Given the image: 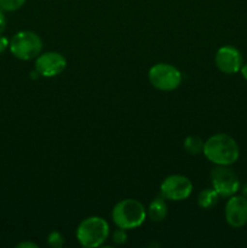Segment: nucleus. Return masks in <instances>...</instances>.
<instances>
[{"mask_svg":"<svg viewBox=\"0 0 247 248\" xmlns=\"http://www.w3.org/2000/svg\"><path fill=\"white\" fill-rule=\"evenodd\" d=\"M202 153L213 164L229 166L237 161L240 149L234 138L225 133H217L206 140Z\"/></svg>","mask_w":247,"mask_h":248,"instance_id":"f257e3e1","label":"nucleus"},{"mask_svg":"<svg viewBox=\"0 0 247 248\" xmlns=\"http://www.w3.org/2000/svg\"><path fill=\"white\" fill-rule=\"evenodd\" d=\"M111 216L116 227L128 230L135 229L143 224L147 217V211L139 201L126 199L116 203Z\"/></svg>","mask_w":247,"mask_h":248,"instance_id":"f03ea898","label":"nucleus"},{"mask_svg":"<svg viewBox=\"0 0 247 248\" xmlns=\"http://www.w3.org/2000/svg\"><path fill=\"white\" fill-rule=\"evenodd\" d=\"M109 225L103 218L89 217L82 220L77 229V239L87 248L98 247L108 239Z\"/></svg>","mask_w":247,"mask_h":248,"instance_id":"7ed1b4c3","label":"nucleus"},{"mask_svg":"<svg viewBox=\"0 0 247 248\" xmlns=\"http://www.w3.org/2000/svg\"><path fill=\"white\" fill-rule=\"evenodd\" d=\"M10 51L16 58L22 61H29L36 58L43 48V41L40 36L31 31H18L10 40Z\"/></svg>","mask_w":247,"mask_h":248,"instance_id":"20e7f679","label":"nucleus"},{"mask_svg":"<svg viewBox=\"0 0 247 248\" xmlns=\"http://www.w3.org/2000/svg\"><path fill=\"white\" fill-rule=\"evenodd\" d=\"M148 78L150 84L160 91L176 90L182 82V73L167 63H157L150 68Z\"/></svg>","mask_w":247,"mask_h":248,"instance_id":"39448f33","label":"nucleus"},{"mask_svg":"<svg viewBox=\"0 0 247 248\" xmlns=\"http://www.w3.org/2000/svg\"><path fill=\"white\" fill-rule=\"evenodd\" d=\"M213 189L222 198H230L235 195L240 188V182L232 170L228 166L217 165L211 172Z\"/></svg>","mask_w":247,"mask_h":248,"instance_id":"423d86ee","label":"nucleus"},{"mask_svg":"<svg viewBox=\"0 0 247 248\" xmlns=\"http://www.w3.org/2000/svg\"><path fill=\"white\" fill-rule=\"evenodd\" d=\"M161 195L164 199L172 201L185 200L193 191V184L189 178L182 174H172L165 178L161 186Z\"/></svg>","mask_w":247,"mask_h":248,"instance_id":"0eeeda50","label":"nucleus"},{"mask_svg":"<svg viewBox=\"0 0 247 248\" xmlns=\"http://www.w3.org/2000/svg\"><path fill=\"white\" fill-rule=\"evenodd\" d=\"M67 67V60L58 52H45L39 55L35 61V70L39 75L52 78L61 74Z\"/></svg>","mask_w":247,"mask_h":248,"instance_id":"6e6552de","label":"nucleus"},{"mask_svg":"<svg viewBox=\"0 0 247 248\" xmlns=\"http://www.w3.org/2000/svg\"><path fill=\"white\" fill-rule=\"evenodd\" d=\"M216 65L225 74L237 73L242 67L241 52L232 46H223L216 53Z\"/></svg>","mask_w":247,"mask_h":248,"instance_id":"1a4fd4ad","label":"nucleus"},{"mask_svg":"<svg viewBox=\"0 0 247 248\" xmlns=\"http://www.w3.org/2000/svg\"><path fill=\"white\" fill-rule=\"evenodd\" d=\"M225 219L232 228H241L247 223V198L230 196L225 205Z\"/></svg>","mask_w":247,"mask_h":248,"instance_id":"9d476101","label":"nucleus"},{"mask_svg":"<svg viewBox=\"0 0 247 248\" xmlns=\"http://www.w3.org/2000/svg\"><path fill=\"white\" fill-rule=\"evenodd\" d=\"M148 217L153 222H162L167 216V205L164 198H156L150 202L148 208Z\"/></svg>","mask_w":247,"mask_h":248,"instance_id":"9b49d317","label":"nucleus"},{"mask_svg":"<svg viewBox=\"0 0 247 248\" xmlns=\"http://www.w3.org/2000/svg\"><path fill=\"white\" fill-rule=\"evenodd\" d=\"M218 198H219V195L215 189H205L199 194L198 205L203 210H210L217 205Z\"/></svg>","mask_w":247,"mask_h":248,"instance_id":"f8f14e48","label":"nucleus"},{"mask_svg":"<svg viewBox=\"0 0 247 248\" xmlns=\"http://www.w3.org/2000/svg\"><path fill=\"white\" fill-rule=\"evenodd\" d=\"M203 142L200 137L198 136H189L184 140V149L188 154L190 155H198L203 152Z\"/></svg>","mask_w":247,"mask_h":248,"instance_id":"ddd939ff","label":"nucleus"},{"mask_svg":"<svg viewBox=\"0 0 247 248\" xmlns=\"http://www.w3.org/2000/svg\"><path fill=\"white\" fill-rule=\"evenodd\" d=\"M26 0H0V7L4 11H16L23 6Z\"/></svg>","mask_w":247,"mask_h":248,"instance_id":"4468645a","label":"nucleus"},{"mask_svg":"<svg viewBox=\"0 0 247 248\" xmlns=\"http://www.w3.org/2000/svg\"><path fill=\"white\" fill-rule=\"evenodd\" d=\"M47 244L48 246L52 248H61L64 245V239L63 235L58 232H52L47 236Z\"/></svg>","mask_w":247,"mask_h":248,"instance_id":"2eb2a0df","label":"nucleus"},{"mask_svg":"<svg viewBox=\"0 0 247 248\" xmlns=\"http://www.w3.org/2000/svg\"><path fill=\"white\" fill-rule=\"evenodd\" d=\"M111 237H113V241L116 245H124L127 241V234H126V230L123 229V228H118V229L114 230Z\"/></svg>","mask_w":247,"mask_h":248,"instance_id":"dca6fc26","label":"nucleus"},{"mask_svg":"<svg viewBox=\"0 0 247 248\" xmlns=\"http://www.w3.org/2000/svg\"><path fill=\"white\" fill-rule=\"evenodd\" d=\"M6 28V18H5V15L2 12V9L0 7V34L5 31Z\"/></svg>","mask_w":247,"mask_h":248,"instance_id":"f3484780","label":"nucleus"},{"mask_svg":"<svg viewBox=\"0 0 247 248\" xmlns=\"http://www.w3.org/2000/svg\"><path fill=\"white\" fill-rule=\"evenodd\" d=\"M9 45H10V41L7 40V39L5 38V36L0 35V53L4 52V51L6 50L7 46H9Z\"/></svg>","mask_w":247,"mask_h":248,"instance_id":"a211bd4d","label":"nucleus"},{"mask_svg":"<svg viewBox=\"0 0 247 248\" xmlns=\"http://www.w3.org/2000/svg\"><path fill=\"white\" fill-rule=\"evenodd\" d=\"M16 247H18V248H38V245L36 244H33V242H21V244H18L17 245Z\"/></svg>","mask_w":247,"mask_h":248,"instance_id":"6ab92c4d","label":"nucleus"},{"mask_svg":"<svg viewBox=\"0 0 247 248\" xmlns=\"http://www.w3.org/2000/svg\"><path fill=\"white\" fill-rule=\"evenodd\" d=\"M240 72H241V74H242V77L245 78V79L247 80V63L246 64H244L241 67V69H240Z\"/></svg>","mask_w":247,"mask_h":248,"instance_id":"aec40b11","label":"nucleus"},{"mask_svg":"<svg viewBox=\"0 0 247 248\" xmlns=\"http://www.w3.org/2000/svg\"><path fill=\"white\" fill-rule=\"evenodd\" d=\"M244 195H245V198L247 196V184L244 186Z\"/></svg>","mask_w":247,"mask_h":248,"instance_id":"412c9836","label":"nucleus"}]
</instances>
